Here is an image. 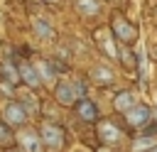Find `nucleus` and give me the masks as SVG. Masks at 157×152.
Returning a JSON list of instances; mask_svg holds the SVG:
<instances>
[{
	"label": "nucleus",
	"instance_id": "1",
	"mask_svg": "<svg viewBox=\"0 0 157 152\" xmlns=\"http://www.w3.org/2000/svg\"><path fill=\"white\" fill-rule=\"evenodd\" d=\"M61 140H64V130L61 127H56V125H44L42 127V142L54 152V150H59L61 147Z\"/></svg>",
	"mask_w": 157,
	"mask_h": 152
},
{
	"label": "nucleus",
	"instance_id": "2",
	"mask_svg": "<svg viewBox=\"0 0 157 152\" xmlns=\"http://www.w3.org/2000/svg\"><path fill=\"white\" fill-rule=\"evenodd\" d=\"M150 118H152V113H150L147 105H135V108H130V110L125 113V120H128L132 127H140V125L150 123Z\"/></svg>",
	"mask_w": 157,
	"mask_h": 152
},
{
	"label": "nucleus",
	"instance_id": "3",
	"mask_svg": "<svg viewBox=\"0 0 157 152\" xmlns=\"http://www.w3.org/2000/svg\"><path fill=\"white\" fill-rule=\"evenodd\" d=\"M113 29H115V34L123 39V42H132L135 37H137V29L132 27V25H128L120 15H115V22H113Z\"/></svg>",
	"mask_w": 157,
	"mask_h": 152
},
{
	"label": "nucleus",
	"instance_id": "4",
	"mask_svg": "<svg viewBox=\"0 0 157 152\" xmlns=\"http://www.w3.org/2000/svg\"><path fill=\"white\" fill-rule=\"evenodd\" d=\"M5 120H7V125H22L27 120V113L20 103H7L5 105Z\"/></svg>",
	"mask_w": 157,
	"mask_h": 152
},
{
	"label": "nucleus",
	"instance_id": "5",
	"mask_svg": "<svg viewBox=\"0 0 157 152\" xmlns=\"http://www.w3.org/2000/svg\"><path fill=\"white\" fill-rule=\"evenodd\" d=\"M17 76H20V81H25V83H29V86H39V83H42L37 69L29 66L27 61H20V64H17Z\"/></svg>",
	"mask_w": 157,
	"mask_h": 152
},
{
	"label": "nucleus",
	"instance_id": "6",
	"mask_svg": "<svg viewBox=\"0 0 157 152\" xmlns=\"http://www.w3.org/2000/svg\"><path fill=\"white\" fill-rule=\"evenodd\" d=\"M56 101L61 105H74L76 103V91L71 83H59L56 86Z\"/></svg>",
	"mask_w": 157,
	"mask_h": 152
},
{
	"label": "nucleus",
	"instance_id": "7",
	"mask_svg": "<svg viewBox=\"0 0 157 152\" xmlns=\"http://www.w3.org/2000/svg\"><path fill=\"white\" fill-rule=\"evenodd\" d=\"M20 140H22L25 152H42V140L37 137L34 130H25V132L20 135Z\"/></svg>",
	"mask_w": 157,
	"mask_h": 152
},
{
	"label": "nucleus",
	"instance_id": "8",
	"mask_svg": "<svg viewBox=\"0 0 157 152\" xmlns=\"http://www.w3.org/2000/svg\"><path fill=\"white\" fill-rule=\"evenodd\" d=\"M34 69H37V74H39V81H44V83H54V81H56V74H54V69L49 66V61L39 59V61L34 64Z\"/></svg>",
	"mask_w": 157,
	"mask_h": 152
},
{
	"label": "nucleus",
	"instance_id": "9",
	"mask_svg": "<svg viewBox=\"0 0 157 152\" xmlns=\"http://www.w3.org/2000/svg\"><path fill=\"white\" fill-rule=\"evenodd\" d=\"M137 103H135V96L132 93H128V91H123V93H118L115 96V108L120 110V113H128L130 108H135Z\"/></svg>",
	"mask_w": 157,
	"mask_h": 152
},
{
	"label": "nucleus",
	"instance_id": "10",
	"mask_svg": "<svg viewBox=\"0 0 157 152\" xmlns=\"http://www.w3.org/2000/svg\"><path fill=\"white\" fill-rule=\"evenodd\" d=\"M76 108H78V115H81L83 120H91V123H93V120L98 118V110H96V105H93L91 101H86V98H81Z\"/></svg>",
	"mask_w": 157,
	"mask_h": 152
},
{
	"label": "nucleus",
	"instance_id": "11",
	"mask_svg": "<svg viewBox=\"0 0 157 152\" xmlns=\"http://www.w3.org/2000/svg\"><path fill=\"white\" fill-rule=\"evenodd\" d=\"M91 78H93L96 83H113V71H110L108 66H96V69L91 71Z\"/></svg>",
	"mask_w": 157,
	"mask_h": 152
},
{
	"label": "nucleus",
	"instance_id": "12",
	"mask_svg": "<svg viewBox=\"0 0 157 152\" xmlns=\"http://www.w3.org/2000/svg\"><path fill=\"white\" fill-rule=\"evenodd\" d=\"M76 7L83 15H98L101 12V2L98 0H76Z\"/></svg>",
	"mask_w": 157,
	"mask_h": 152
},
{
	"label": "nucleus",
	"instance_id": "13",
	"mask_svg": "<svg viewBox=\"0 0 157 152\" xmlns=\"http://www.w3.org/2000/svg\"><path fill=\"white\" fill-rule=\"evenodd\" d=\"M98 132H101V140H105V142H118V140H120V132H118L110 123H103V125L98 127Z\"/></svg>",
	"mask_w": 157,
	"mask_h": 152
},
{
	"label": "nucleus",
	"instance_id": "14",
	"mask_svg": "<svg viewBox=\"0 0 157 152\" xmlns=\"http://www.w3.org/2000/svg\"><path fill=\"white\" fill-rule=\"evenodd\" d=\"M32 27H34V32H37L39 37H44V39H52V37H54L52 25H47L44 20H34V22H32Z\"/></svg>",
	"mask_w": 157,
	"mask_h": 152
},
{
	"label": "nucleus",
	"instance_id": "15",
	"mask_svg": "<svg viewBox=\"0 0 157 152\" xmlns=\"http://www.w3.org/2000/svg\"><path fill=\"white\" fill-rule=\"evenodd\" d=\"M0 145H12V132H10V125L0 120Z\"/></svg>",
	"mask_w": 157,
	"mask_h": 152
},
{
	"label": "nucleus",
	"instance_id": "16",
	"mask_svg": "<svg viewBox=\"0 0 157 152\" xmlns=\"http://www.w3.org/2000/svg\"><path fill=\"white\" fill-rule=\"evenodd\" d=\"M120 59H123V64H125V66H130V69H135V64H137V61H135V56H132V51H128V49H123V51H120Z\"/></svg>",
	"mask_w": 157,
	"mask_h": 152
},
{
	"label": "nucleus",
	"instance_id": "17",
	"mask_svg": "<svg viewBox=\"0 0 157 152\" xmlns=\"http://www.w3.org/2000/svg\"><path fill=\"white\" fill-rule=\"evenodd\" d=\"M140 140H147V137H140ZM152 142H155V137H150V140H147V145H152ZM140 147H145V142H140V145H135V150H140Z\"/></svg>",
	"mask_w": 157,
	"mask_h": 152
},
{
	"label": "nucleus",
	"instance_id": "18",
	"mask_svg": "<svg viewBox=\"0 0 157 152\" xmlns=\"http://www.w3.org/2000/svg\"><path fill=\"white\" fill-rule=\"evenodd\" d=\"M49 2H56V0H49Z\"/></svg>",
	"mask_w": 157,
	"mask_h": 152
},
{
	"label": "nucleus",
	"instance_id": "19",
	"mask_svg": "<svg viewBox=\"0 0 157 152\" xmlns=\"http://www.w3.org/2000/svg\"><path fill=\"white\" fill-rule=\"evenodd\" d=\"M155 101H157V96H155Z\"/></svg>",
	"mask_w": 157,
	"mask_h": 152
},
{
	"label": "nucleus",
	"instance_id": "20",
	"mask_svg": "<svg viewBox=\"0 0 157 152\" xmlns=\"http://www.w3.org/2000/svg\"><path fill=\"white\" fill-rule=\"evenodd\" d=\"M152 152H157V150H152Z\"/></svg>",
	"mask_w": 157,
	"mask_h": 152
}]
</instances>
